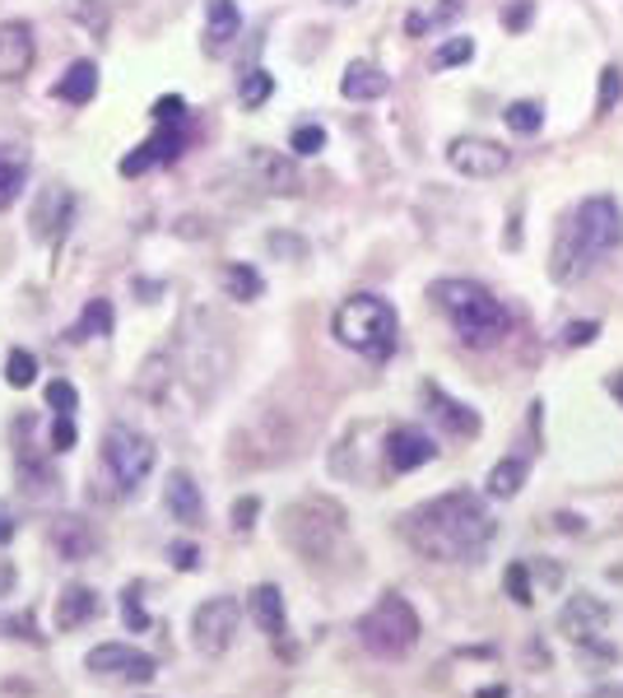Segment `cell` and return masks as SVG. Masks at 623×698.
<instances>
[{"mask_svg":"<svg viewBox=\"0 0 623 698\" xmlns=\"http://www.w3.org/2000/svg\"><path fill=\"white\" fill-rule=\"evenodd\" d=\"M400 531L414 554L433 563H475L493 540V512L471 489H452L400 517Z\"/></svg>","mask_w":623,"mask_h":698,"instance_id":"cell-1","label":"cell"},{"mask_svg":"<svg viewBox=\"0 0 623 698\" xmlns=\"http://www.w3.org/2000/svg\"><path fill=\"white\" fill-rule=\"evenodd\" d=\"M623 243V215L610 196H591L582 200L573 215L563 219L558 228V243H554V256H550V275L558 284H573L582 275H591L605 256Z\"/></svg>","mask_w":623,"mask_h":698,"instance_id":"cell-2","label":"cell"},{"mask_svg":"<svg viewBox=\"0 0 623 698\" xmlns=\"http://www.w3.org/2000/svg\"><path fill=\"white\" fill-rule=\"evenodd\" d=\"M428 298L437 303V313H443L452 322V331L461 335L465 345H475V350H488V345H498L503 335H507V307L493 298L479 279H437Z\"/></svg>","mask_w":623,"mask_h":698,"instance_id":"cell-3","label":"cell"},{"mask_svg":"<svg viewBox=\"0 0 623 698\" xmlns=\"http://www.w3.org/2000/svg\"><path fill=\"white\" fill-rule=\"evenodd\" d=\"M279 535H284V545H289L298 559L326 563V559L340 554L345 535H349V517H345V508L335 503V499L307 494V499H298V503L284 508Z\"/></svg>","mask_w":623,"mask_h":698,"instance_id":"cell-4","label":"cell"},{"mask_svg":"<svg viewBox=\"0 0 623 698\" xmlns=\"http://www.w3.org/2000/svg\"><path fill=\"white\" fill-rule=\"evenodd\" d=\"M335 341H340L345 350L373 358V364H382V358H392L396 350V335H400V322H396V307L377 298V294H354L345 298L340 307H335Z\"/></svg>","mask_w":623,"mask_h":698,"instance_id":"cell-5","label":"cell"},{"mask_svg":"<svg viewBox=\"0 0 623 698\" xmlns=\"http://www.w3.org/2000/svg\"><path fill=\"white\" fill-rule=\"evenodd\" d=\"M419 633H424L419 615H414V606L405 597H396V591H386V597L358 619V642L373 657H382V661L409 657L414 642H419Z\"/></svg>","mask_w":623,"mask_h":698,"instance_id":"cell-6","label":"cell"},{"mask_svg":"<svg viewBox=\"0 0 623 698\" xmlns=\"http://www.w3.org/2000/svg\"><path fill=\"white\" fill-rule=\"evenodd\" d=\"M154 461H159V452H154V443L140 429L112 424L108 433H102V465H108V475L117 480L121 494H136V489L149 480Z\"/></svg>","mask_w":623,"mask_h":698,"instance_id":"cell-7","label":"cell"},{"mask_svg":"<svg viewBox=\"0 0 623 698\" xmlns=\"http://www.w3.org/2000/svg\"><path fill=\"white\" fill-rule=\"evenodd\" d=\"M238 625H243V610L233 597H210L191 610V642L200 657H224L238 638Z\"/></svg>","mask_w":623,"mask_h":698,"instance_id":"cell-8","label":"cell"},{"mask_svg":"<svg viewBox=\"0 0 623 698\" xmlns=\"http://www.w3.org/2000/svg\"><path fill=\"white\" fill-rule=\"evenodd\" d=\"M447 164L461 173V177H475V183H488V177L507 173L512 154L498 145V140H484V136H456L447 145Z\"/></svg>","mask_w":623,"mask_h":698,"instance_id":"cell-9","label":"cell"},{"mask_svg":"<svg viewBox=\"0 0 623 698\" xmlns=\"http://www.w3.org/2000/svg\"><path fill=\"white\" fill-rule=\"evenodd\" d=\"M85 666L93 670V676H108V680H131V685H149L154 680V657L131 648V642H102V648H93L85 657Z\"/></svg>","mask_w":623,"mask_h":698,"instance_id":"cell-10","label":"cell"},{"mask_svg":"<svg viewBox=\"0 0 623 698\" xmlns=\"http://www.w3.org/2000/svg\"><path fill=\"white\" fill-rule=\"evenodd\" d=\"M605 625H610V606L601 597H591V591H582V597H573V601L558 610V633L567 642H582V648L601 638Z\"/></svg>","mask_w":623,"mask_h":698,"instance_id":"cell-11","label":"cell"},{"mask_svg":"<svg viewBox=\"0 0 623 698\" xmlns=\"http://www.w3.org/2000/svg\"><path fill=\"white\" fill-rule=\"evenodd\" d=\"M33 57H38V42H33L29 23H23V19L0 23V85L23 80V75L33 70Z\"/></svg>","mask_w":623,"mask_h":698,"instance_id":"cell-12","label":"cell"},{"mask_svg":"<svg viewBox=\"0 0 623 698\" xmlns=\"http://www.w3.org/2000/svg\"><path fill=\"white\" fill-rule=\"evenodd\" d=\"M437 456L433 448V438L424 429H392L386 433V465H392L396 475H409V471H419V465H428Z\"/></svg>","mask_w":623,"mask_h":698,"instance_id":"cell-13","label":"cell"},{"mask_svg":"<svg viewBox=\"0 0 623 698\" xmlns=\"http://www.w3.org/2000/svg\"><path fill=\"white\" fill-rule=\"evenodd\" d=\"M51 550H57L66 563H85L98 554V531L85 522V517H57V522H51Z\"/></svg>","mask_w":623,"mask_h":698,"instance_id":"cell-14","label":"cell"},{"mask_svg":"<svg viewBox=\"0 0 623 698\" xmlns=\"http://www.w3.org/2000/svg\"><path fill=\"white\" fill-rule=\"evenodd\" d=\"M164 508L177 527H200L205 522V499H200V484L187 471H172L164 484Z\"/></svg>","mask_w":623,"mask_h":698,"instance_id":"cell-15","label":"cell"},{"mask_svg":"<svg viewBox=\"0 0 623 698\" xmlns=\"http://www.w3.org/2000/svg\"><path fill=\"white\" fill-rule=\"evenodd\" d=\"M181 145H187V131L181 126H159V136H149L131 159H121V173L126 177H140L145 168H154V164H172L177 154H181Z\"/></svg>","mask_w":623,"mask_h":698,"instance_id":"cell-16","label":"cell"},{"mask_svg":"<svg viewBox=\"0 0 623 698\" xmlns=\"http://www.w3.org/2000/svg\"><path fill=\"white\" fill-rule=\"evenodd\" d=\"M238 29H243L238 0H210V6H205V51H210V57H224V51L238 42Z\"/></svg>","mask_w":623,"mask_h":698,"instance_id":"cell-17","label":"cell"},{"mask_svg":"<svg viewBox=\"0 0 623 698\" xmlns=\"http://www.w3.org/2000/svg\"><path fill=\"white\" fill-rule=\"evenodd\" d=\"M70 215H75V196L66 187H51V191H42L38 210H33V233L42 243H57L70 224Z\"/></svg>","mask_w":623,"mask_h":698,"instance_id":"cell-18","label":"cell"},{"mask_svg":"<svg viewBox=\"0 0 623 698\" xmlns=\"http://www.w3.org/2000/svg\"><path fill=\"white\" fill-rule=\"evenodd\" d=\"M386 89H392V75L373 61H349L345 80H340V94L349 102H377V98H386Z\"/></svg>","mask_w":623,"mask_h":698,"instance_id":"cell-19","label":"cell"},{"mask_svg":"<svg viewBox=\"0 0 623 698\" xmlns=\"http://www.w3.org/2000/svg\"><path fill=\"white\" fill-rule=\"evenodd\" d=\"M251 619H256V629L270 633V638H284L289 633V615H284V591L275 582H261L251 591Z\"/></svg>","mask_w":623,"mask_h":698,"instance_id":"cell-20","label":"cell"},{"mask_svg":"<svg viewBox=\"0 0 623 698\" xmlns=\"http://www.w3.org/2000/svg\"><path fill=\"white\" fill-rule=\"evenodd\" d=\"M89 619H98V591L93 587H66L57 597V629L70 633L89 625Z\"/></svg>","mask_w":623,"mask_h":698,"instance_id":"cell-21","label":"cell"},{"mask_svg":"<svg viewBox=\"0 0 623 698\" xmlns=\"http://www.w3.org/2000/svg\"><path fill=\"white\" fill-rule=\"evenodd\" d=\"M251 168L261 173V183H266V191H279V196H294L298 187H303V177H298V168L289 164V159H279V154H270V149H251Z\"/></svg>","mask_w":623,"mask_h":698,"instance_id":"cell-22","label":"cell"},{"mask_svg":"<svg viewBox=\"0 0 623 698\" xmlns=\"http://www.w3.org/2000/svg\"><path fill=\"white\" fill-rule=\"evenodd\" d=\"M424 396H428V405H433V415L443 420L452 433H461V438H475L479 433V415L471 405H461V401H452L443 386H424Z\"/></svg>","mask_w":623,"mask_h":698,"instance_id":"cell-23","label":"cell"},{"mask_svg":"<svg viewBox=\"0 0 623 698\" xmlns=\"http://www.w3.org/2000/svg\"><path fill=\"white\" fill-rule=\"evenodd\" d=\"M93 94H98V66H93V61H75V66L61 75V85H57V98H61V102H75V108H85Z\"/></svg>","mask_w":623,"mask_h":698,"instance_id":"cell-24","label":"cell"},{"mask_svg":"<svg viewBox=\"0 0 623 698\" xmlns=\"http://www.w3.org/2000/svg\"><path fill=\"white\" fill-rule=\"evenodd\" d=\"M522 484H526V461H522V456H503V461L488 471V494H493V499L522 494Z\"/></svg>","mask_w":623,"mask_h":698,"instance_id":"cell-25","label":"cell"},{"mask_svg":"<svg viewBox=\"0 0 623 698\" xmlns=\"http://www.w3.org/2000/svg\"><path fill=\"white\" fill-rule=\"evenodd\" d=\"M75 341H102V335H112V303L108 298H89V307L75 322Z\"/></svg>","mask_w":623,"mask_h":698,"instance_id":"cell-26","label":"cell"},{"mask_svg":"<svg viewBox=\"0 0 623 698\" xmlns=\"http://www.w3.org/2000/svg\"><path fill=\"white\" fill-rule=\"evenodd\" d=\"M19 480H23V494L29 499H42L47 489H57V475L42 471V461L33 448H19Z\"/></svg>","mask_w":623,"mask_h":698,"instance_id":"cell-27","label":"cell"},{"mask_svg":"<svg viewBox=\"0 0 623 698\" xmlns=\"http://www.w3.org/2000/svg\"><path fill=\"white\" fill-rule=\"evenodd\" d=\"M261 275H256L251 266H224V294L228 298H238V303H251V298H261Z\"/></svg>","mask_w":623,"mask_h":698,"instance_id":"cell-28","label":"cell"},{"mask_svg":"<svg viewBox=\"0 0 623 698\" xmlns=\"http://www.w3.org/2000/svg\"><path fill=\"white\" fill-rule=\"evenodd\" d=\"M503 121H507V131H516V136H535L544 126V108H540V102H531V98H522V102H512V108L503 112Z\"/></svg>","mask_w":623,"mask_h":698,"instance_id":"cell-29","label":"cell"},{"mask_svg":"<svg viewBox=\"0 0 623 698\" xmlns=\"http://www.w3.org/2000/svg\"><path fill=\"white\" fill-rule=\"evenodd\" d=\"M461 14V0H443V6H437V10H419V14H409V23H405V29L414 33V38H419V33H433V29H443V23H452Z\"/></svg>","mask_w":623,"mask_h":698,"instance_id":"cell-30","label":"cell"},{"mask_svg":"<svg viewBox=\"0 0 623 698\" xmlns=\"http://www.w3.org/2000/svg\"><path fill=\"white\" fill-rule=\"evenodd\" d=\"M23 177H29V168H23V159H0V210H10V205L19 200V191H23Z\"/></svg>","mask_w":623,"mask_h":698,"instance_id":"cell-31","label":"cell"},{"mask_svg":"<svg viewBox=\"0 0 623 698\" xmlns=\"http://www.w3.org/2000/svg\"><path fill=\"white\" fill-rule=\"evenodd\" d=\"M475 57V42L471 38H447L443 47L433 51V70H452V66H465Z\"/></svg>","mask_w":623,"mask_h":698,"instance_id":"cell-32","label":"cell"},{"mask_svg":"<svg viewBox=\"0 0 623 698\" xmlns=\"http://www.w3.org/2000/svg\"><path fill=\"white\" fill-rule=\"evenodd\" d=\"M619 98H623V70L619 66H605L601 70V98H595V112L610 117L619 108Z\"/></svg>","mask_w":623,"mask_h":698,"instance_id":"cell-33","label":"cell"},{"mask_svg":"<svg viewBox=\"0 0 623 698\" xmlns=\"http://www.w3.org/2000/svg\"><path fill=\"white\" fill-rule=\"evenodd\" d=\"M33 377H38V358H33L29 350H10V358H6V382H10V386H33Z\"/></svg>","mask_w":623,"mask_h":698,"instance_id":"cell-34","label":"cell"},{"mask_svg":"<svg viewBox=\"0 0 623 698\" xmlns=\"http://www.w3.org/2000/svg\"><path fill=\"white\" fill-rule=\"evenodd\" d=\"M275 94V75H266V70H251L247 80H243V89H238V98H243V108H261V102Z\"/></svg>","mask_w":623,"mask_h":698,"instance_id":"cell-35","label":"cell"},{"mask_svg":"<svg viewBox=\"0 0 623 698\" xmlns=\"http://www.w3.org/2000/svg\"><path fill=\"white\" fill-rule=\"evenodd\" d=\"M47 405H51V415H75V405H80V392H75L70 382H51L47 386Z\"/></svg>","mask_w":623,"mask_h":698,"instance_id":"cell-36","label":"cell"},{"mask_svg":"<svg viewBox=\"0 0 623 698\" xmlns=\"http://www.w3.org/2000/svg\"><path fill=\"white\" fill-rule=\"evenodd\" d=\"M289 149L294 154H322L326 149V131H322V126H298V131L289 136Z\"/></svg>","mask_w":623,"mask_h":698,"instance_id":"cell-37","label":"cell"},{"mask_svg":"<svg viewBox=\"0 0 623 698\" xmlns=\"http://www.w3.org/2000/svg\"><path fill=\"white\" fill-rule=\"evenodd\" d=\"M154 121H159V126H181V121H187V102H181L177 94L159 98V102H154Z\"/></svg>","mask_w":623,"mask_h":698,"instance_id":"cell-38","label":"cell"},{"mask_svg":"<svg viewBox=\"0 0 623 698\" xmlns=\"http://www.w3.org/2000/svg\"><path fill=\"white\" fill-rule=\"evenodd\" d=\"M121 619H126V625H131L136 633L149 629V615H145V606H140V591H136V587L121 597Z\"/></svg>","mask_w":623,"mask_h":698,"instance_id":"cell-39","label":"cell"},{"mask_svg":"<svg viewBox=\"0 0 623 698\" xmlns=\"http://www.w3.org/2000/svg\"><path fill=\"white\" fill-rule=\"evenodd\" d=\"M595 331H601V322H573V326L563 331V345H567V350L591 345V341H595Z\"/></svg>","mask_w":623,"mask_h":698,"instance_id":"cell-40","label":"cell"},{"mask_svg":"<svg viewBox=\"0 0 623 698\" xmlns=\"http://www.w3.org/2000/svg\"><path fill=\"white\" fill-rule=\"evenodd\" d=\"M507 587H512V601H516V606H531V587H526V563H512V568H507Z\"/></svg>","mask_w":623,"mask_h":698,"instance_id":"cell-41","label":"cell"},{"mask_svg":"<svg viewBox=\"0 0 623 698\" xmlns=\"http://www.w3.org/2000/svg\"><path fill=\"white\" fill-rule=\"evenodd\" d=\"M51 448H57V452H70V448H75V424H70V415H57V424H51Z\"/></svg>","mask_w":623,"mask_h":698,"instance_id":"cell-42","label":"cell"},{"mask_svg":"<svg viewBox=\"0 0 623 698\" xmlns=\"http://www.w3.org/2000/svg\"><path fill=\"white\" fill-rule=\"evenodd\" d=\"M256 512H261V503H256V499H243V503H233V531H251V527H256V522H251Z\"/></svg>","mask_w":623,"mask_h":698,"instance_id":"cell-43","label":"cell"},{"mask_svg":"<svg viewBox=\"0 0 623 698\" xmlns=\"http://www.w3.org/2000/svg\"><path fill=\"white\" fill-rule=\"evenodd\" d=\"M503 23H507V29H512V33H522V29H526V23H531V0H516V6H512V10H503Z\"/></svg>","mask_w":623,"mask_h":698,"instance_id":"cell-44","label":"cell"},{"mask_svg":"<svg viewBox=\"0 0 623 698\" xmlns=\"http://www.w3.org/2000/svg\"><path fill=\"white\" fill-rule=\"evenodd\" d=\"M168 554H172V563L181 568V573H196V568H200V550L196 545H172Z\"/></svg>","mask_w":623,"mask_h":698,"instance_id":"cell-45","label":"cell"},{"mask_svg":"<svg viewBox=\"0 0 623 698\" xmlns=\"http://www.w3.org/2000/svg\"><path fill=\"white\" fill-rule=\"evenodd\" d=\"M10 540H14V517L0 512V545H10Z\"/></svg>","mask_w":623,"mask_h":698,"instance_id":"cell-46","label":"cell"},{"mask_svg":"<svg viewBox=\"0 0 623 698\" xmlns=\"http://www.w3.org/2000/svg\"><path fill=\"white\" fill-rule=\"evenodd\" d=\"M10 582H14V573H10V568H0V591H6Z\"/></svg>","mask_w":623,"mask_h":698,"instance_id":"cell-47","label":"cell"},{"mask_svg":"<svg viewBox=\"0 0 623 698\" xmlns=\"http://www.w3.org/2000/svg\"><path fill=\"white\" fill-rule=\"evenodd\" d=\"M330 6H358V0H330Z\"/></svg>","mask_w":623,"mask_h":698,"instance_id":"cell-48","label":"cell"}]
</instances>
